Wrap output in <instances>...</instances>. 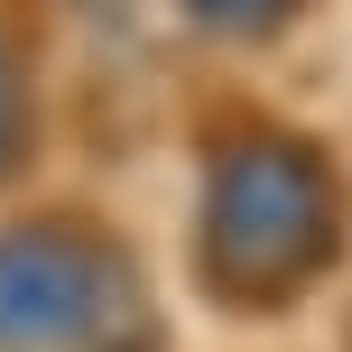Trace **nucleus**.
<instances>
[{
  "label": "nucleus",
  "mask_w": 352,
  "mask_h": 352,
  "mask_svg": "<svg viewBox=\"0 0 352 352\" xmlns=\"http://www.w3.org/2000/svg\"><path fill=\"white\" fill-rule=\"evenodd\" d=\"M334 250V176L297 140H232L204 176V269L232 297H287Z\"/></svg>",
  "instance_id": "f257e3e1"
},
{
  "label": "nucleus",
  "mask_w": 352,
  "mask_h": 352,
  "mask_svg": "<svg viewBox=\"0 0 352 352\" xmlns=\"http://www.w3.org/2000/svg\"><path fill=\"white\" fill-rule=\"evenodd\" d=\"M111 250L74 223H10L0 232V352H74L111 316Z\"/></svg>",
  "instance_id": "f03ea898"
},
{
  "label": "nucleus",
  "mask_w": 352,
  "mask_h": 352,
  "mask_svg": "<svg viewBox=\"0 0 352 352\" xmlns=\"http://www.w3.org/2000/svg\"><path fill=\"white\" fill-rule=\"evenodd\" d=\"M186 10H195V19H213V28H269L287 0H186Z\"/></svg>",
  "instance_id": "20e7f679"
},
{
  "label": "nucleus",
  "mask_w": 352,
  "mask_h": 352,
  "mask_svg": "<svg viewBox=\"0 0 352 352\" xmlns=\"http://www.w3.org/2000/svg\"><path fill=\"white\" fill-rule=\"evenodd\" d=\"M28 158V84H19V65L0 56V176Z\"/></svg>",
  "instance_id": "7ed1b4c3"
}]
</instances>
